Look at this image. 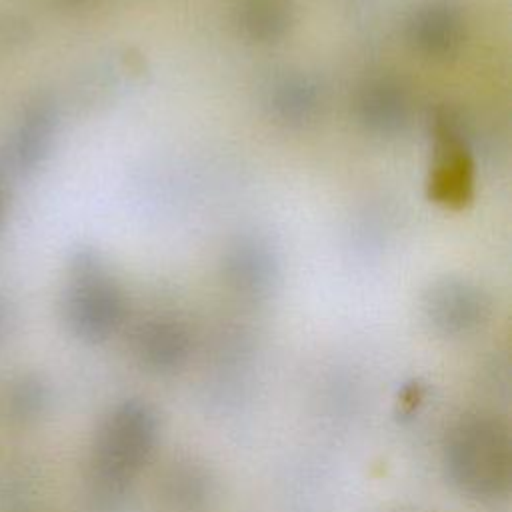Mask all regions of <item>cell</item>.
Instances as JSON below:
<instances>
[{"label":"cell","mask_w":512,"mask_h":512,"mask_svg":"<svg viewBox=\"0 0 512 512\" xmlns=\"http://www.w3.org/2000/svg\"><path fill=\"white\" fill-rule=\"evenodd\" d=\"M122 306L118 296L102 284H86L68 300V322L86 340H102L118 326Z\"/></svg>","instance_id":"4"},{"label":"cell","mask_w":512,"mask_h":512,"mask_svg":"<svg viewBox=\"0 0 512 512\" xmlns=\"http://www.w3.org/2000/svg\"><path fill=\"white\" fill-rule=\"evenodd\" d=\"M446 476L478 502L506 500L512 486V442L502 418L472 412L458 418L444 440Z\"/></svg>","instance_id":"2"},{"label":"cell","mask_w":512,"mask_h":512,"mask_svg":"<svg viewBox=\"0 0 512 512\" xmlns=\"http://www.w3.org/2000/svg\"><path fill=\"white\" fill-rule=\"evenodd\" d=\"M190 354L188 334L172 322H152L136 336V356L154 374H170L184 366Z\"/></svg>","instance_id":"5"},{"label":"cell","mask_w":512,"mask_h":512,"mask_svg":"<svg viewBox=\"0 0 512 512\" xmlns=\"http://www.w3.org/2000/svg\"><path fill=\"white\" fill-rule=\"evenodd\" d=\"M430 318L444 334H464L482 318V304L464 290H448L430 304Z\"/></svg>","instance_id":"6"},{"label":"cell","mask_w":512,"mask_h":512,"mask_svg":"<svg viewBox=\"0 0 512 512\" xmlns=\"http://www.w3.org/2000/svg\"><path fill=\"white\" fill-rule=\"evenodd\" d=\"M160 422L142 398L118 402L102 420L90 458L94 496L106 508L124 502L134 478L154 454Z\"/></svg>","instance_id":"1"},{"label":"cell","mask_w":512,"mask_h":512,"mask_svg":"<svg viewBox=\"0 0 512 512\" xmlns=\"http://www.w3.org/2000/svg\"><path fill=\"white\" fill-rule=\"evenodd\" d=\"M214 496L210 470L192 460H174L158 478V498L166 512H204Z\"/></svg>","instance_id":"3"}]
</instances>
